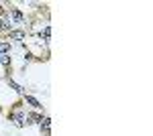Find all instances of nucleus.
Masks as SVG:
<instances>
[{"label": "nucleus", "instance_id": "nucleus-1", "mask_svg": "<svg viewBox=\"0 0 153 136\" xmlns=\"http://www.w3.org/2000/svg\"><path fill=\"white\" fill-rule=\"evenodd\" d=\"M10 122L16 128H25V126L31 124V120H29V112H25V110H21V106H16L14 110H12L10 114Z\"/></svg>", "mask_w": 153, "mask_h": 136}, {"label": "nucleus", "instance_id": "nucleus-2", "mask_svg": "<svg viewBox=\"0 0 153 136\" xmlns=\"http://www.w3.org/2000/svg\"><path fill=\"white\" fill-rule=\"evenodd\" d=\"M6 18H8V21H10L14 26H16V24H23V23H25L23 12L19 10V8H14V6H10V8L6 10Z\"/></svg>", "mask_w": 153, "mask_h": 136}, {"label": "nucleus", "instance_id": "nucleus-3", "mask_svg": "<svg viewBox=\"0 0 153 136\" xmlns=\"http://www.w3.org/2000/svg\"><path fill=\"white\" fill-rule=\"evenodd\" d=\"M23 100H25V104H27L29 108H33V110H37V112H39V110L43 108V106L39 104V100H37V98H33V96H29V93H25Z\"/></svg>", "mask_w": 153, "mask_h": 136}, {"label": "nucleus", "instance_id": "nucleus-4", "mask_svg": "<svg viewBox=\"0 0 153 136\" xmlns=\"http://www.w3.org/2000/svg\"><path fill=\"white\" fill-rule=\"evenodd\" d=\"M14 31V24L8 21V18H0V33H12Z\"/></svg>", "mask_w": 153, "mask_h": 136}, {"label": "nucleus", "instance_id": "nucleus-5", "mask_svg": "<svg viewBox=\"0 0 153 136\" xmlns=\"http://www.w3.org/2000/svg\"><path fill=\"white\" fill-rule=\"evenodd\" d=\"M39 126H41V130L45 132V136H49V130H51V120H49V116H43L41 122H39Z\"/></svg>", "mask_w": 153, "mask_h": 136}, {"label": "nucleus", "instance_id": "nucleus-6", "mask_svg": "<svg viewBox=\"0 0 153 136\" xmlns=\"http://www.w3.org/2000/svg\"><path fill=\"white\" fill-rule=\"evenodd\" d=\"M6 81H8V85H10V87H12V90H14V91H16V93H21V96H25V93H27V91H25V87H23V85H19V83H16V81L12 79V77H8V79H6Z\"/></svg>", "mask_w": 153, "mask_h": 136}, {"label": "nucleus", "instance_id": "nucleus-7", "mask_svg": "<svg viewBox=\"0 0 153 136\" xmlns=\"http://www.w3.org/2000/svg\"><path fill=\"white\" fill-rule=\"evenodd\" d=\"M8 39H10V41H23L25 31H12V33H8Z\"/></svg>", "mask_w": 153, "mask_h": 136}, {"label": "nucleus", "instance_id": "nucleus-8", "mask_svg": "<svg viewBox=\"0 0 153 136\" xmlns=\"http://www.w3.org/2000/svg\"><path fill=\"white\" fill-rule=\"evenodd\" d=\"M8 51H10V41L0 43V55H8Z\"/></svg>", "mask_w": 153, "mask_h": 136}, {"label": "nucleus", "instance_id": "nucleus-9", "mask_svg": "<svg viewBox=\"0 0 153 136\" xmlns=\"http://www.w3.org/2000/svg\"><path fill=\"white\" fill-rule=\"evenodd\" d=\"M0 65L2 67H8L10 65V55H0Z\"/></svg>", "mask_w": 153, "mask_h": 136}]
</instances>
